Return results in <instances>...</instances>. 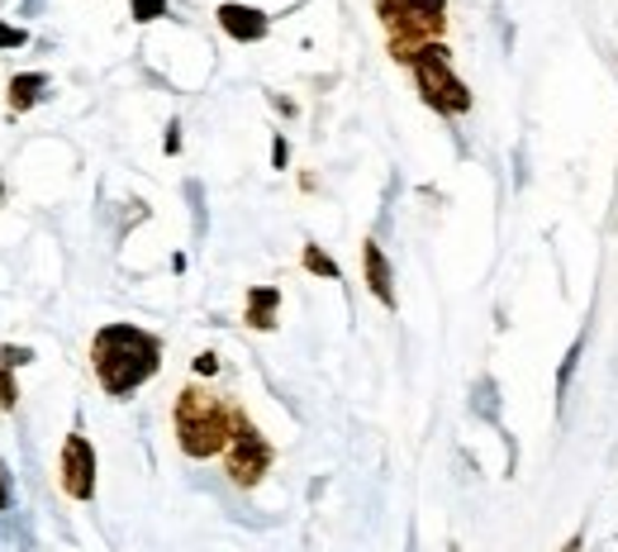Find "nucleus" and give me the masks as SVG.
I'll use <instances>...</instances> for the list:
<instances>
[{"instance_id": "1", "label": "nucleus", "mask_w": 618, "mask_h": 552, "mask_svg": "<svg viewBox=\"0 0 618 552\" xmlns=\"http://www.w3.org/2000/svg\"><path fill=\"white\" fill-rule=\"evenodd\" d=\"M90 367L110 396H133L162 367V338L139 324H105L90 343Z\"/></svg>"}, {"instance_id": "2", "label": "nucleus", "mask_w": 618, "mask_h": 552, "mask_svg": "<svg viewBox=\"0 0 618 552\" xmlns=\"http://www.w3.org/2000/svg\"><path fill=\"white\" fill-rule=\"evenodd\" d=\"M234 420H238V410H229L219 396L200 391V386H186V391L176 396V410H172L181 453L195 457V462H205V457H215V453L229 447Z\"/></svg>"}, {"instance_id": "3", "label": "nucleus", "mask_w": 618, "mask_h": 552, "mask_svg": "<svg viewBox=\"0 0 618 552\" xmlns=\"http://www.w3.org/2000/svg\"><path fill=\"white\" fill-rule=\"evenodd\" d=\"M376 20L390 34L395 63H410L414 48L438 43L447 29V0H376Z\"/></svg>"}, {"instance_id": "4", "label": "nucleus", "mask_w": 618, "mask_h": 552, "mask_svg": "<svg viewBox=\"0 0 618 552\" xmlns=\"http://www.w3.org/2000/svg\"><path fill=\"white\" fill-rule=\"evenodd\" d=\"M404 67H414L419 96H424L433 110H443V115H466L471 110V91H466V82L452 72V53L443 48V43H424V48H414Z\"/></svg>"}, {"instance_id": "5", "label": "nucleus", "mask_w": 618, "mask_h": 552, "mask_svg": "<svg viewBox=\"0 0 618 552\" xmlns=\"http://www.w3.org/2000/svg\"><path fill=\"white\" fill-rule=\"evenodd\" d=\"M224 467H229L234 476V486H258L262 476L271 472V443L262 439V429L248 420L243 410H238V420H234V439L229 447H224Z\"/></svg>"}, {"instance_id": "6", "label": "nucleus", "mask_w": 618, "mask_h": 552, "mask_svg": "<svg viewBox=\"0 0 618 552\" xmlns=\"http://www.w3.org/2000/svg\"><path fill=\"white\" fill-rule=\"evenodd\" d=\"M57 476H63V490L72 500H90V496H96V447H90L86 434H67Z\"/></svg>"}, {"instance_id": "7", "label": "nucleus", "mask_w": 618, "mask_h": 552, "mask_svg": "<svg viewBox=\"0 0 618 552\" xmlns=\"http://www.w3.org/2000/svg\"><path fill=\"white\" fill-rule=\"evenodd\" d=\"M361 272H367V286H371L376 301H381L386 310H395V277H390V262H386V252H381L376 238L361 243Z\"/></svg>"}, {"instance_id": "8", "label": "nucleus", "mask_w": 618, "mask_h": 552, "mask_svg": "<svg viewBox=\"0 0 618 552\" xmlns=\"http://www.w3.org/2000/svg\"><path fill=\"white\" fill-rule=\"evenodd\" d=\"M219 24H224V34L238 39V43H258L267 39V14L262 10H252V6H219Z\"/></svg>"}, {"instance_id": "9", "label": "nucleus", "mask_w": 618, "mask_h": 552, "mask_svg": "<svg viewBox=\"0 0 618 552\" xmlns=\"http://www.w3.org/2000/svg\"><path fill=\"white\" fill-rule=\"evenodd\" d=\"M277 310H281V291L277 286H252L248 291V324L258 334L277 329Z\"/></svg>"}, {"instance_id": "10", "label": "nucleus", "mask_w": 618, "mask_h": 552, "mask_svg": "<svg viewBox=\"0 0 618 552\" xmlns=\"http://www.w3.org/2000/svg\"><path fill=\"white\" fill-rule=\"evenodd\" d=\"M48 86V77L43 72H24V77H10V110L24 115L29 106H39V91Z\"/></svg>"}, {"instance_id": "11", "label": "nucleus", "mask_w": 618, "mask_h": 552, "mask_svg": "<svg viewBox=\"0 0 618 552\" xmlns=\"http://www.w3.org/2000/svg\"><path fill=\"white\" fill-rule=\"evenodd\" d=\"M305 272H314V277H328V281H338L343 272H338V262L328 258V252L319 248V243H305Z\"/></svg>"}, {"instance_id": "12", "label": "nucleus", "mask_w": 618, "mask_h": 552, "mask_svg": "<svg viewBox=\"0 0 618 552\" xmlns=\"http://www.w3.org/2000/svg\"><path fill=\"white\" fill-rule=\"evenodd\" d=\"M10 353L0 348V410H14V400H20V391H14V377H10Z\"/></svg>"}, {"instance_id": "13", "label": "nucleus", "mask_w": 618, "mask_h": 552, "mask_svg": "<svg viewBox=\"0 0 618 552\" xmlns=\"http://www.w3.org/2000/svg\"><path fill=\"white\" fill-rule=\"evenodd\" d=\"M581 348H585V343L576 338V348L566 353V362H562V377H556V400L566 396V386H571V371H576V362H581Z\"/></svg>"}, {"instance_id": "14", "label": "nucleus", "mask_w": 618, "mask_h": 552, "mask_svg": "<svg viewBox=\"0 0 618 552\" xmlns=\"http://www.w3.org/2000/svg\"><path fill=\"white\" fill-rule=\"evenodd\" d=\"M167 14V0H133V20H158Z\"/></svg>"}, {"instance_id": "15", "label": "nucleus", "mask_w": 618, "mask_h": 552, "mask_svg": "<svg viewBox=\"0 0 618 552\" xmlns=\"http://www.w3.org/2000/svg\"><path fill=\"white\" fill-rule=\"evenodd\" d=\"M29 34L24 29H14V24H0V48H24Z\"/></svg>"}, {"instance_id": "16", "label": "nucleus", "mask_w": 618, "mask_h": 552, "mask_svg": "<svg viewBox=\"0 0 618 552\" xmlns=\"http://www.w3.org/2000/svg\"><path fill=\"white\" fill-rule=\"evenodd\" d=\"M14 505V496H10V467L0 462V510H10Z\"/></svg>"}, {"instance_id": "17", "label": "nucleus", "mask_w": 618, "mask_h": 552, "mask_svg": "<svg viewBox=\"0 0 618 552\" xmlns=\"http://www.w3.org/2000/svg\"><path fill=\"white\" fill-rule=\"evenodd\" d=\"M195 371H200V377H215V371H219V357H215V353H200V357H195Z\"/></svg>"}, {"instance_id": "18", "label": "nucleus", "mask_w": 618, "mask_h": 552, "mask_svg": "<svg viewBox=\"0 0 618 552\" xmlns=\"http://www.w3.org/2000/svg\"><path fill=\"white\" fill-rule=\"evenodd\" d=\"M285 158H291V148H285V139H277V143H271V162L285 167Z\"/></svg>"}, {"instance_id": "19", "label": "nucleus", "mask_w": 618, "mask_h": 552, "mask_svg": "<svg viewBox=\"0 0 618 552\" xmlns=\"http://www.w3.org/2000/svg\"><path fill=\"white\" fill-rule=\"evenodd\" d=\"M176 148H181V129L172 125V129H167V153H176Z\"/></svg>"}, {"instance_id": "20", "label": "nucleus", "mask_w": 618, "mask_h": 552, "mask_svg": "<svg viewBox=\"0 0 618 552\" xmlns=\"http://www.w3.org/2000/svg\"><path fill=\"white\" fill-rule=\"evenodd\" d=\"M562 552H581V533H576V539H571V543L562 548Z\"/></svg>"}, {"instance_id": "21", "label": "nucleus", "mask_w": 618, "mask_h": 552, "mask_svg": "<svg viewBox=\"0 0 618 552\" xmlns=\"http://www.w3.org/2000/svg\"><path fill=\"white\" fill-rule=\"evenodd\" d=\"M0 196H6V186H0Z\"/></svg>"}]
</instances>
